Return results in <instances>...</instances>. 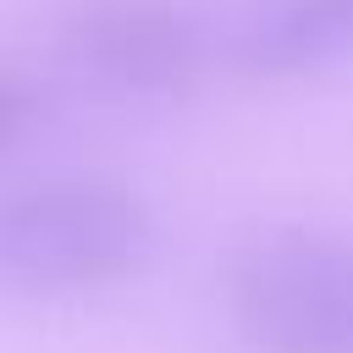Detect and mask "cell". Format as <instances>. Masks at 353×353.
<instances>
[{
	"mask_svg": "<svg viewBox=\"0 0 353 353\" xmlns=\"http://www.w3.org/2000/svg\"><path fill=\"white\" fill-rule=\"evenodd\" d=\"M154 254V210L116 176H44L0 193V287L83 298L138 276Z\"/></svg>",
	"mask_w": 353,
	"mask_h": 353,
	"instance_id": "obj_1",
	"label": "cell"
},
{
	"mask_svg": "<svg viewBox=\"0 0 353 353\" xmlns=\"http://www.w3.org/2000/svg\"><path fill=\"white\" fill-rule=\"evenodd\" d=\"M353 55V0H276L243 33V61L259 77H303Z\"/></svg>",
	"mask_w": 353,
	"mask_h": 353,
	"instance_id": "obj_3",
	"label": "cell"
},
{
	"mask_svg": "<svg viewBox=\"0 0 353 353\" xmlns=\"http://www.w3.org/2000/svg\"><path fill=\"white\" fill-rule=\"evenodd\" d=\"M39 116H44L39 83H33L28 72H17V66H0V154L17 149V143L33 132Z\"/></svg>",
	"mask_w": 353,
	"mask_h": 353,
	"instance_id": "obj_4",
	"label": "cell"
},
{
	"mask_svg": "<svg viewBox=\"0 0 353 353\" xmlns=\"http://www.w3.org/2000/svg\"><path fill=\"white\" fill-rule=\"evenodd\" d=\"M342 331H347V353H353V237L342 254Z\"/></svg>",
	"mask_w": 353,
	"mask_h": 353,
	"instance_id": "obj_5",
	"label": "cell"
},
{
	"mask_svg": "<svg viewBox=\"0 0 353 353\" xmlns=\"http://www.w3.org/2000/svg\"><path fill=\"white\" fill-rule=\"evenodd\" d=\"M66 55L116 99L171 105L199 83L204 39L176 0H77L66 11Z\"/></svg>",
	"mask_w": 353,
	"mask_h": 353,
	"instance_id": "obj_2",
	"label": "cell"
}]
</instances>
